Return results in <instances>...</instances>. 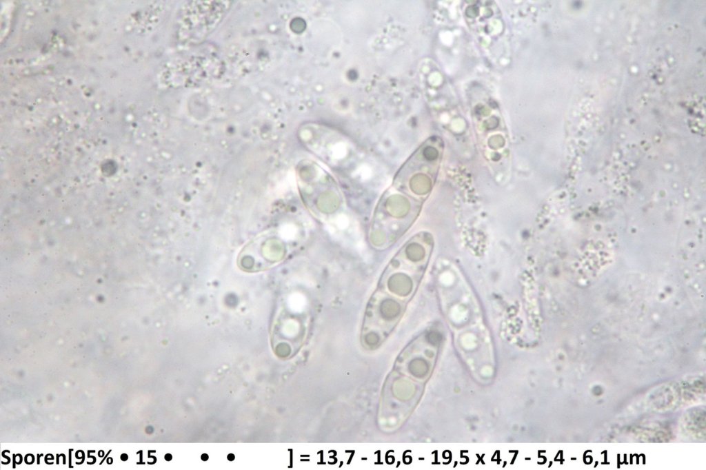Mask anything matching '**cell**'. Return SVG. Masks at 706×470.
<instances>
[{"label": "cell", "mask_w": 706, "mask_h": 470, "mask_svg": "<svg viewBox=\"0 0 706 470\" xmlns=\"http://www.w3.org/2000/svg\"><path fill=\"white\" fill-rule=\"evenodd\" d=\"M228 459L229 460L232 461V460H233L234 459V455H233L232 453H230V454H229V455L228 456Z\"/></svg>", "instance_id": "cell-8"}, {"label": "cell", "mask_w": 706, "mask_h": 470, "mask_svg": "<svg viewBox=\"0 0 706 470\" xmlns=\"http://www.w3.org/2000/svg\"><path fill=\"white\" fill-rule=\"evenodd\" d=\"M416 236L407 241L383 272L366 309L367 320L399 318L411 299L423 267L424 247Z\"/></svg>", "instance_id": "cell-2"}, {"label": "cell", "mask_w": 706, "mask_h": 470, "mask_svg": "<svg viewBox=\"0 0 706 470\" xmlns=\"http://www.w3.org/2000/svg\"><path fill=\"white\" fill-rule=\"evenodd\" d=\"M208 459V455H207L206 453H203V455L201 456V460H203V461H205V460H207Z\"/></svg>", "instance_id": "cell-7"}, {"label": "cell", "mask_w": 706, "mask_h": 470, "mask_svg": "<svg viewBox=\"0 0 706 470\" xmlns=\"http://www.w3.org/2000/svg\"><path fill=\"white\" fill-rule=\"evenodd\" d=\"M289 242L290 240L278 232H271L257 237L240 254L238 259L239 267L248 272L271 267L285 257Z\"/></svg>", "instance_id": "cell-5"}, {"label": "cell", "mask_w": 706, "mask_h": 470, "mask_svg": "<svg viewBox=\"0 0 706 470\" xmlns=\"http://www.w3.org/2000/svg\"><path fill=\"white\" fill-rule=\"evenodd\" d=\"M296 179L300 195L309 211L321 221L333 218L343 203L334 178L316 163L303 161L297 166Z\"/></svg>", "instance_id": "cell-3"}, {"label": "cell", "mask_w": 706, "mask_h": 470, "mask_svg": "<svg viewBox=\"0 0 706 470\" xmlns=\"http://www.w3.org/2000/svg\"><path fill=\"white\" fill-rule=\"evenodd\" d=\"M165 459L166 460L169 461V460H170L172 459V456L170 454H166L165 456Z\"/></svg>", "instance_id": "cell-9"}, {"label": "cell", "mask_w": 706, "mask_h": 470, "mask_svg": "<svg viewBox=\"0 0 706 470\" xmlns=\"http://www.w3.org/2000/svg\"><path fill=\"white\" fill-rule=\"evenodd\" d=\"M230 1H191L179 19V38L184 43H201L219 24L231 6Z\"/></svg>", "instance_id": "cell-4"}, {"label": "cell", "mask_w": 706, "mask_h": 470, "mask_svg": "<svg viewBox=\"0 0 706 470\" xmlns=\"http://www.w3.org/2000/svg\"><path fill=\"white\" fill-rule=\"evenodd\" d=\"M128 455H127V454H125V453H123V454H122V455L121 456V460H123V461H125V460H128Z\"/></svg>", "instance_id": "cell-6"}, {"label": "cell", "mask_w": 706, "mask_h": 470, "mask_svg": "<svg viewBox=\"0 0 706 470\" xmlns=\"http://www.w3.org/2000/svg\"><path fill=\"white\" fill-rule=\"evenodd\" d=\"M422 161L419 152L398 170L382 194L374 210L369 230L372 246L383 250L396 243L409 229L419 209Z\"/></svg>", "instance_id": "cell-1"}]
</instances>
